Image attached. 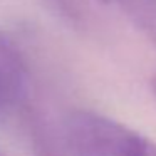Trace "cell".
<instances>
[{"label": "cell", "instance_id": "cell-1", "mask_svg": "<svg viewBox=\"0 0 156 156\" xmlns=\"http://www.w3.org/2000/svg\"><path fill=\"white\" fill-rule=\"evenodd\" d=\"M74 156H156V143L129 126L92 111H74L66 121Z\"/></svg>", "mask_w": 156, "mask_h": 156}, {"label": "cell", "instance_id": "cell-2", "mask_svg": "<svg viewBox=\"0 0 156 156\" xmlns=\"http://www.w3.org/2000/svg\"><path fill=\"white\" fill-rule=\"evenodd\" d=\"M30 98V76L20 49L0 32V118L12 119L25 109Z\"/></svg>", "mask_w": 156, "mask_h": 156}, {"label": "cell", "instance_id": "cell-5", "mask_svg": "<svg viewBox=\"0 0 156 156\" xmlns=\"http://www.w3.org/2000/svg\"><path fill=\"white\" fill-rule=\"evenodd\" d=\"M98 2H109V0H98Z\"/></svg>", "mask_w": 156, "mask_h": 156}, {"label": "cell", "instance_id": "cell-4", "mask_svg": "<svg viewBox=\"0 0 156 156\" xmlns=\"http://www.w3.org/2000/svg\"><path fill=\"white\" fill-rule=\"evenodd\" d=\"M151 89H153V92H154V96H156V74L153 76V79H151Z\"/></svg>", "mask_w": 156, "mask_h": 156}, {"label": "cell", "instance_id": "cell-3", "mask_svg": "<svg viewBox=\"0 0 156 156\" xmlns=\"http://www.w3.org/2000/svg\"><path fill=\"white\" fill-rule=\"evenodd\" d=\"M124 15L144 37L156 44V0H116Z\"/></svg>", "mask_w": 156, "mask_h": 156}]
</instances>
